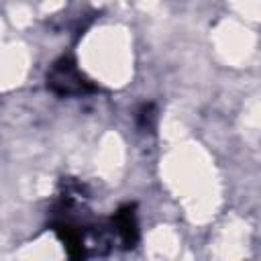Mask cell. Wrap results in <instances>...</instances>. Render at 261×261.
<instances>
[{"label":"cell","mask_w":261,"mask_h":261,"mask_svg":"<svg viewBox=\"0 0 261 261\" xmlns=\"http://www.w3.org/2000/svg\"><path fill=\"white\" fill-rule=\"evenodd\" d=\"M57 237L61 239L65 251L69 257H82L84 255V247H82V234L77 232V228L69 226V224H57L55 226Z\"/></svg>","instance_id":"3957f363"},{"label":"cell","mask_w":261,"mask_h":261,"mask_svg":"<svg viewBox=\"0 0 261 261\" xmlns=\"http://www.w3.org/2000/svg\"><path fill=\"white\" fill-rule=\"evenodd\" d=\"M114 228L124 243V247H133L139 239V226H137V216H135V206H122L114 214Z\"/></svg>","instance_id":"7a4b0ae2"},{"label":"cell","mask_w":261,"mask_h":261,"mask_svg":"<svg viewBox=\"0 0 261 261\" xmlns=\"http://www.w3.org/2000/svg\"><path fill=\"white\" fill-rule=\"evenodd\" d=\"M47 86L61 96L84 94L86 90H92V84L77 71L75 61L71 57H61L59 61H55V65L47 77Z\"/></svg>","instance_id":"6da1fadb"}]
</instances>
